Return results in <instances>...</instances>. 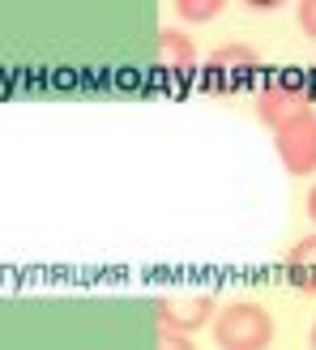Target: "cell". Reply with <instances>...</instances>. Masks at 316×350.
Returning a JSON list of instances; mask_svg holds the SVG:
<instances>
[{
  "mask_svg": "<svg viewBox=\"0 0 316 350\" xmlns=\"http://www.w3.org/2000/svg\"><path fill=\"white\" fill-rule=\"evenodd\" d=\"M214 342L218 350H269L274 342V317L252 299H235L214 312Z\"/></svg>",
  "mask_w": 316,
  "mask_h": 350,
  "instance_id": "cell-1",
  "label": "cell"
},
{
  "mask_svg": "<svg viewBox=\"0 0 316 350\" xmlns=\"http://www.w3.org/2000/svg\"><path fill=\"white\" fill-rule=\"evenodd\" d=\"M312 103H316V85L308 73H282V77H274L261 85V94H256V116H261V124L265 129H282L291 124V120H300L312 111Z\"/></svg>",
  "mask_w": 316,
  "mask_h": 350,
  "instance_id": "cell-2",
  "label": "cell"
},
{
  "mask_svg": "<svg viewBox=\"0 0 316 350\" xmlns=\"http://www.w3.org/2000/svg\"><path fill=\"white\" fill-rule=\"evenodd\" d=\"M256 73H261V56H256L248 43L214 47L201 60V68H197L205 94H239V90H248V85H252Z\"/></svg>",
  "mask_w": 316,
  "mask_h": 350,
  "instance_id": "cell-3",
  "label": "cell"
},
{
  "mask_svg": "<svg viewBox=\"0 0 316 350\" xmlns=\"http://www.w3.org/2000/svg\"><path fill=\"white\" fill-rule=\"evenodd\" d=\"M214 295H167V299H158L154 308V321L158 329H167V334H197V329H205L209 321H214Z\"/></svg>",
  "mask_w": 316,
  "mask_h": 350,
  "instance_id": "cell-4",
  "label": "cell"
},
{
  "mask_svg": "<svg viewBox=\"0 0 316 350\" xmlns=\"http://www.w3.org/2000/svg\"><path fill=\"white\" fill-rule=\"evenodd\" d=\"M274 146H278V159L291 175H312L316 171V116H300L282 124L274 133Z\"/></svg>",
  "mask_w": 316,
  "mask_h": 350,
  "instance_id": "cell-5",
  "label": "cell"
},
{
  "mask_svg": "<svg viewBox=\"0 0 316 350\" xmlns=\"http://www.w3.org/2000/svg\"><path fill=\"white\" fill-rule=\"evenodd\" d=\"M154 51H158V68H163L167 77H197L201 51H197V43H192V34L167 26V30H158Z\"/></svg>",
  "mask_w": 316,
  "mask_h": 350,
  "instance_id": "cell-6",
  "label": "cell"
},
{
  "mask_svg": "<svg viewBox=\"0 0 316 350\" xmlns=\"http://www.w3.org/2000/svg\"><path fill=\"white\" fill-rule=\"evenodd\" d=\"M287 278H291L295 291L316 295V231L304 235V239L287 252Z\"/></svg>",
  "mask_w": 316,
  "mask_h": 350,
  "instance_id": "cell-7",
  "label": "cell"
},
{
  "mask_svg": "<svg viewBox=\"0 0 316 350\" xmlns=\"http://www.w3.org/2000/svg\"><path fill=\"white\" fill-rule=\"evenodd\" d=\"M222 9H226L222 0H175V5H171V13L180 17V22H192V26L214 22V17H218Z\"/></svg>",
  "mask_w": 316,
  "mask_h": 350,
  "instance_id": "cell-8",
  "label": "cell"
},
{
  "mask_svg": "<svg viewBox=\"0 0 316 350\" xmlns=\"http://www.w3.org/2000/svg\"><path fill=\"white\" fill-rule=\"evenodd\" d=\"M295 17H300V30L308 39H316V0H300V5H295Z\"/></svg>",
  "mask_w": 316,
  "mask_h": 350,
  "instance_id": "cell-9",
  "label": "cell"
},
{
  "mask_svg": "<svg viewBox=\"0 0 316 350\" xmlns=\"http://www.w3.org/2000/svg\"><path fill=\"white\" fill-rule=\"evenodd\" d=\"M154 350H197L192 346V338H184V334H158V342H154Z\"/></svg>",
  "mask_w": 316,
  "mask_h": 350,
  "instance_id": "cell-10",
  "label": "cell"
},
{
  "mask_svg": "<svg viewBox=\"0 0 316 350\" xmlns=\"http://www.w3.org/2000/svg\"><path fill=\"white\" fill-rule=\"evenodd\" d=\"M248 9L252 13H269V9H278V0H248Z\"/></svg>",
  "mask_w": 316,
  "mask_h": 350,
  "instance_id": "cell-11",
  "label": "cell"
},
{
  "mask_svg": "<svg viewBox=\"0 0 316 350\" xmlns=\"http://www.w3.org/2000/svg\"><path fill=\"white\" fill-rule=\"evenodd\" d=\"M308 218H312V226H316V184L308 188Z\"/></svg>",
  "mask_w": 316,
  "mask_h": 350,
  "instance_id": "cell-12",
  "label": "cell"
},
{
  "mask_svg": "<svg viewBox=\"0 0 316 350\" xmlns=\"http://www.w3.org/2000/svg\"><path fill=\"white\" fill-rule=\"evenodd\" d=\"M308 342H312V350H316V321H312V334H308Z\"/></svg>",
  "mask_w": 316,
  "mask_h": 350,
  "instance_id": "cell-13",
  "label": "cell"
},
{
  "mask_svg": "<svg viewBox=\"0 0 316 350\" xmlns=\"http://www.w3.org/2000/svg\"><path fill=\"white\" fill-rule=\"evenodd\" d=\"M308 77H312V85H316V68H312V73H308Z\"/></svg>",
  "mask_w": 316,
  "mask_h": 350,
  "instance_id": "cell-14",
  "label": "cell"
}]
</instances>
